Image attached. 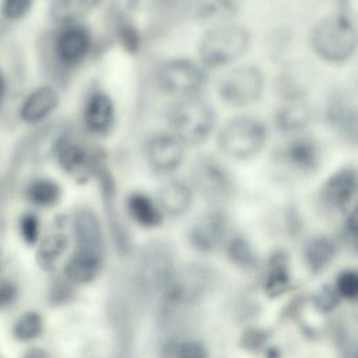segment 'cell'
I'll use <instances>...</instances> for the list:
<instances>
[{"label": "cell", "instance_id": "1", "mask_svg": "<svg viewBox=\"0 0 358 358\" xmlns=\"http://www.w3.org/2000/svg\"><path fill=\"white\" fill-rule=\"evenodd\" d=\"M313 52L326 63L348 62L357 50L355 21L338 13L323 17L310 32Z\"/></svg>", "mask_w": 358, "mask_h": 358}, {"label": "cell", "instance_id": "2", "mask_svg": "<svg viewBox=\"0 0 358 358\" xmlns=\"http://www.w3.org/2000/svg\"><path fill=\"white\" fill-rule=\"evenodd\" d=\"M168 124L183 145H199L211 136L215 112L207 101L196 95L185 96L169 108Z\"/></svg>", "mask_w": 358, "mask_h": 358}, {"label": "cell", "instance_id": "3", "mask_svg": "<svg viewBox=\"0 0 358 358\" xmlns=\"http://www.w3.org/2000/svg\"><path fill=\"white\" fill-rule=\"evenodd\" d=\"M250 46V34L241 25L224 24L207 31L199 45V56L210 69L224 67L242 57Z\"/></svg>", "mask_w": 358, "mask_h": 358}, {"label": "cell", "instance_id": "4", "mask_svg": "<svg viewBox=\"0 0 358 358\" xmlns=\"http://www.w3.org/2000/svg\"><path fill=\"white\" fill-rule=\"evenodd\" d=\"M266 141V126L252 116H238L229 120L218 134V147L222 154L238 161L256 157Z\"/></svg>", "mask_w": 358, "mask_h": 358}, {"label": "cell", "instance_id": "5", "mask_svg": "<svg viewBox=\"0 0 358 358\" xmlns=\"http://www.w3.org/2000/svg\"><path fill=\"white\" fill-rule=\"evenodd\" d=\"M91 42V34L85 25L80 22L60 25L49 43L53 66L63 71L74 70L90 55Z\"/></svg>", "mask_w": 358, "mask_h": 358}, {"label": "cell", "instance_id": "6", "mask_svg": "<svg viewBox=\"0 0 358 358\" xmlns=\"http://www.w3.org/2000/svg\"><path fill=\"white\" fill-rule=\"evenodd\" d=\"M211 273L201 266H189L171 274L164 287V302L169 309H180L199 302L211 285Z\"/></svg>", "mask_w": 358, "mask_h": 358}, {"label": "cell", "instance_id": "7", "mask_svg": "<svg viewBox=\"0 0 358 358\" xmlns=\"http://www.w3.org/2000/svg\"><path fill=\"white\" fill-rule=\"evenodd\" d=\"M206 83L203 69L189 59H171L159 66L157 84L161 91L175 96H193Z\"/></svg>", "mask_w": 358, "mask_h": 358}, {"label": "cell", "instance_id": "8", "mask_svg": "<svg viewBox=\"0 0 358 358\" xmlns=\"http://www.w3.org/2000/svg\"><path fill=\"white\" fill-rule=\"evenodd\" d=\"M264 76L256 66H241L228 73L220 83V98L231 106L243 108L260 99Z\"/></svg>", "mask_w": 358, "mask_h": 358}, {"label": "cell", "instance_id": "9", "mask_svg": "<svg viewBox=\"0 0 358 358\" xmlns=\"http://www.w3.org/2000/svg\"><path fill=\"white\" fill-rule=\"evenodd\" d=\"M190 179L193 186L210 200H224L234 189L231 173L211 157H200L194 162Z\"/></svg>", "mask_w": 358, "mask_h": 358}, {"label": "cell", "instance_id": "10", "mask_svg": "<svg viewBox=\"0 0 358 358\" xmlns=\"http://www.w3.org/2000/svg\"><path fill=\"white\" fill-rule=\"evenodd\" d=\"M172 257L169 249L162 243L148 245L138 262L137 281L147 292H154L165 287L171 277Z\"/></svg>", "mask_w": 358, "mask_h": 358}, {"label": "cell", "instance_id": "11", "mask_svg": "<svg viewBox=\"0 0 358 358\" xmlns=\"http://www.w3.org/2000/svg\"><path fill=\"white\" fill-rule=\"evenodd\" d=\"M148 166L159 175L175 172L185 158V145L172 133H158L145 143Z\"/></svg>", "mask_w": 358, "mask_h": 358}, {"label": "cell", "instance_id": "12", "mask_svg": "<svg viewBox=\"0 0 358 358\" xmlns=\"http://www.w3.org/2000/svg\"><path fill=\"white\" fill-rule=\"evenodd\" d=\"M53 155L57 161V165L69 175L81 179L88 178L91 172L95 173L101 161L92 155L85 147L69 138L67 134H63L59 140Z\"/></svg>", "mask_w": 358, "mask_h": 358}, {"label": "cell", "instance_id": "13", "mask_svg": "<svg viewBox=\"0 0 358 358\" xmlns=\"http://www.w3.org/2000/svg\"><path fill=\"white\" fill-rule=\"evenodd\" d=\"M59 103V91L53 85H41L22 99L18 108V117L25 124H39L57 109Z\"/></svg>", "mask_w": 358, "mask_h": 358}, {"label": "cell", "instance_id": "14", "mask_svg": "<svg viewBox=\"0 0 358 358\" xmlns=\"http://www.w3.org/2000/svg\"><path fill=\"white\" fill-rule=\"evenodd\" d=\"M357 193V171L354 166H344L331 173L320 189L322 201L334 210H344L354 200Z\"/></svg>", "mask_w": 358, "mask_h": 358}, {"label": "cell", "instance_id": "15", "mask_svg": "<svg viewBox=\"0 0 358 358\" xmlns=\"http://www.w3.org/2000/svg\"><path fill=\"white\" fill-rule=\"evenodd\" d=\"M320 147L310 137H296L291 140L281 151V159L285 165L302 175L315 172L320 165Z\"/></svg>", "mask_w": 358, "mask_h": 358}, {"label": "cell", "instance_id": "16", "mask_svg": "<svg viewBox=\"0 0 358 358\" xmlns=\"http://www.w3.org/2000/svg\"><path fill=\"white\" fill-rule=\"evenodd\" d=\"M228 229V218L222 211L213 210L206 213L192 227L189 239L196 249L211 250L224 239Z\"/></svg>", "mask_w": 358, "mask_h": 358}, {"label": "cell", "instance_id": "17", "mask_svg": "<svg viewBox=\"0 0 358 358\" xmlns=\"http://www.w3.org/2000/svg\"><path fill=\"white\" fill-rule=\"evenodd\" d=\"M327 123L348 140L357 138V106L347 92H336L326 108Z\"/></svg>", "mask_w": 358, "mask_h": 358}, {"label": "cell", "instance_id": "18", "mask_svg": "<svg viewBox=\"0 0 358 358\" xmlns=\"http://www.w3.org/2000/svg\"><path fill=\"white\" fill-rule=\"evenodd\" d=\"M83 120L92 134L103 136L109 133L115 120V106L110 96L102 91L92 92L85 102Z\"/></svg>", "mask_w": 358, "mask_h": 358}, {"label": "cell", "instance_id": "19", "mask_svg": "<svg viewBox=\"0 0 358 358\" xmlns=\"http://www.w3.org/2000/svg\"><path fill=\"white\" fill-rule=\"evenodd\" d=\"M73 231L77 242V250H85L102 256L103 236L101 222L92 210L80 208L76 211Z\"/></svg>", "mask_w": 358, "mask_h": 358}, {"label": "cell", "instance_id": "20", "mask_svg": "<svg viewBox=\"0 0 358 358\" xmlns=\"http://www.w3.org/2000/svg\"><path fill=\"white\" fill-rule=\"evenodd\" d=\"M158 207L169 215H182L192 206V187L182 180H172L165 183L157 194Z\"/></svg>", "mask_w": 358, "mask_h": 358}, {"label": "cell", "instance_id": "21", "mask_svg": "<svg viewBox=\"0 0 358 358\" xmlns=\"http://www.w3.org/2000/svg\"><path fill=\"white\" fill-rule=\"evenodd\" d=\"M102 0H53L49 8L50 20L57 25L76 24L92 13Z\"/></svg>", "mask_w": 358, "mask_h": 358}, {"label": "cell", "instance_id": "22", "mask_svg": "<svg viewBox=\"0 0 358 358\" xmlns=\"http://www.w3.org/2000/svg\"><path fill=\"white\" fill-rule=\"evenodd\" d=\"M62 194L63 192L60 185L48 176H36L31 179L24 189L25 199L31 204L42 208L56 206L60 201Z\"/></svg>", "mask_w": 358, "mask_h": 358}, {"label": "cell", "instance_id": "23", "mask_svg": "<svg viewBox=\"0 0 358 358\" xmlns=\"http://www.w3.org/2000/svg\"><path fill=\"white\" fill-rule=\"evenodd\" d=\"M99 268L101 256L85 250H76L64 266V274L69 280L84 284L94 280L99 273Z\"/></svg>", "mask_w": 358, "mask_h": 358}, {"label": "cell", "instance_id": "24", "mask_svg": "<svg viewBox=\"0 0 358 358\" xmlns=\"http://www.w3.org/2000/svg\"><path fill=\"white\" fill-rule=\"evenodd\" d=\"M310 117V108L302 101H294L275 112L274 124L280 131L295 133L305 129L309 124Z\"/></svg>", "mask_w": 358, "mask_h": 358}, {"label": "cell", "instance_id": "25", "mask_svg": "<svg viewBox=\"0 0 358 358\" xmlns=\"http://www.w3.org/2000/svg\"><path fill=\"white\" fill-rule=\"evenodd\" d=\"M126 206L130 217L141 227H157L162 221V213L158 204L144 193L134 192L129 194Z\"/></svg>", "mask_w": 358, "mask_h": 358}, {"label": "cell", "instance_id": "26", "mask_svg": "<svg viewBox=\"0 0 358 358\" xmlns=\"http://www.w3.org/2000/svg\"><path fill=\"white\" fill-rule=\"evenodd\" d=\"M278 94L289 102L301 101L308 91V80L298 66L287 67L277 81Z\"/></svg>", "mask_w": 358, "mask_h": 358}, {"label": "cell", "instance_id": "27", "mask_svg": "<svg viewBox=\"0 0 358 358\" xmlns=\"http://www.w3.org/2000/svg\"><path fill=\"white\" fill-rule=\"evenodd\" d=\"M67 245H69V238L64 234L56 232L45 236L39 242V246L36 250L38 263L43 268H50L59 260V257L64 253Z\"/></svg>", "mask_w": 358, "mask_h": 358}, {"label": "cell", "instance_id": "28", "mask_svg": "<svg viewBox=\"0 0 358 358\" xmlns=\"http://www.w3.org/2000/svg\"><path fill=\"white\" fill-rule=\"evenodd\" d=\"M305 256L312 270H322L331 262L334 246L327 238H315L308 243Z\"/></svg>", "mask_w": 358, "mask_h": 358}, {"label": "cell", "instance_id": "29", "mask_svg": "<svg viewBox=\"0 0 358 358\" xmlns=\"http://www.w3.org/2000/svg\"><path fill=\"white\" fill-rule=\"evenodd\" d=\"M42 317L36 312L22 313L13 326V334L20 341H29L36 338L42 331Z\"/></svg>", "mask_w": 358, "mask_h": 358}, {"label": "cell", "instance_id": "30", "mask_svg": "<svg viewBox=\"0 0 358 358\" xmlns=\"http://www.w3.org/2000/svg\"><path fill=\"white\" fill-rule=\"evenodd\" d=\"M238 8V0H207L200 8V15L203 20H222L236 14Z\"/></svg>", "mask_w": 358, "mask_h": 358}, {"label": "cell", "instance_id": "31", "mask_svg": "<svg viewBox=\"0 0 358 358\" xmlns=\"http://www.w3.org/2000/svg\"><path fill=\"white\" fill-rule=\"evenodd\" d=\"M34 1L35 0H1L0 14L8 22H18L29 14Z\"/></svg>", "mask_w": 358, "mask_h": 358}, {"label": "cell", "instance_id": "32", "mask_svg": "<svg viewBox=\"0 0 358 358\" xmlns=\"http://www.w3.org/2000/svg\"><path fill=\"white\" fill-rule=\"evenodd\" d=\"M18 231L22 241L27 245H35L39 239V232H41V222L38 215L29 211L21 214L18 220Z\"/></svg>", "mask_w": 358, "mask_h": 358}, {"label": "cell", "instance_id": "33", "mask_svg": "<svg viewBox=\"0 0 358 358\" xmlns=\"http://www.w3.org/2000/svg\"><path fill=\"white\" fill-rule=\"evenodd\" d=\"M336 288L340 295L347 299H354L358 294V275L352 270H345L337 277Z\"/></svg>", "mask_w": 358, "mask_h": 358}, {"label": "cell", "instance_id": "34", "mask_svg": "<svg viewBox=\"0 0 358 358\" xmlns=\"http://www.w3.org/2000/svg\"><path fill=\"white\" fill-rule=\"evenodd\" d=\"M229 257L234 260V263L241 264V266H248L253 260L252 250L248 245V242L242 238H235L228 249Z\"/></svg>", "mask_w": 358, "mask_h": 358}, {"label": "cell", "instance_id": "35", "mask_svg": "<svg viewBox=\"0 0 358 358\" xmlns=\"http://www.w3.org/2000/svg\"><path fill=\"white\" fill-rule=\"evenodd\" d=\"M119 39H120L122 46L127 52L136 53L138 50L140 35H138V31L136 29V27H133V24L122 22L119 25Z\"/></svg>", "mask_w": 358, "mask_h": 358}, {"label": "cell", "instance_id": "36", "mask_svg": "<svg viewBox=\"0 0 358 358\" xmlns=\"http://www.w3.org/2000/svg\"><path fill=\"white\" fill-rule=\"evenodd\" d=\"M18 295L17 284L10 278H0V309L10 306Z\"/></svg>", "mask_w": 358, "mask_h": 358}, {"label": "cell", "instance_id": "37", "mask_svg": "<svg viewBox=\"0 0 358 358\" xmlns=\"http://www.w3.org/2000/svg\"><path fill=\"white\" fill-rule=\"evenodd\" d=\"M176 358H206V351L200 344L190 341L179 347Z\"/></svg>", "mask_w": 358, "mask_h": 358}, {"label": "cell", "instance_id": "38", "mask_svg": "<svg viewBox=\"0 0 358 358\" xmlns=\"http://www.w3.org/2000/svg\"><path fill=\"white\" fill-rule=\"evenodd\" d=\"M338 1H340V6H341V11L340 13L355 21L357 0H338Z\"/></svg>", "mask_w": 358, "mask_h": 358}, {"label": "cell", "instance_id": "39", "mask_svg": "<svg viewBox=\"0 0 358 358\" xmlns=\"http://www.w3.org/2000/svg\"><path fill=\"white\" fill-rule=\"evenodd\" d=\"M7 91H8V81L6 74L0 70V106L3 105L6 96H7Z\"/></svg>", "mask_w": 358, "mask_h": 358}, {"label": "cell", "instance_id": "40", "mask_svg": "<svg viewBox=\"0 0 358 358\" xmlns=\"http://www.w3.org/2000/svg\"><path fill=\"white\" fill-rule=\"evenodd\" d=\"M24 358H48L46 352L43 350H39V348H34V350H29Z\"/></svg>", "mask_w": 358, "mask_h": 358}, {"label": "cell", "instance_id": "41", "mask_svg": "<svg viewBox=\"0 0 358 358\" xmlns=\"http://www.w3.org/2000/svg\"><path fill=\"white\" fill-rule=\"evenodd\" d=\"M0 266H1V255H0Z\"/></svg>", "mask_w": 358, "mask_h": 358}]
</instances>
